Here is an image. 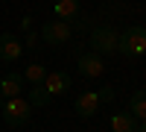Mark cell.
I'll use <instances>...</instances> for the list:
<instances>
[{"label": "cell", "instance_id": "1", "mask_svg": "<svg viewBox=\"0 0 146 132\" xmlns=\"http://www.w3.org/2000/svg\"><path fill=\"white\" fill-rule=\"evenodd\" d=\"M0 115H3L6 126H23L32 117V103L23 100V97H9L3 103V109H0Z\"/></svg>", "mask_w": 146, "mask_h": 132}, {"label": "cell", "instance_id": "2", "mask_svg": "<svg viewBox=\"0 0 146 132\" xmlns=\"http://www.w3.org/2000/svg\"><path fill=\"white\" fill-rule=\"evenodd\" d=\"M146 50V29L143 27H129L126 32L117 35V53L123 56H143Z\"/></svg>", "mask_w": 146, "mask_h": 132}, {"label": "cell", "instance_id": "3", "mask_svg": "<svg viewBox=\"0 0 146 132\" xmlns=\"http://www.w3.org/2000/svg\"><path fill=\"white\" fill-rule=\"evenodd\" d=\"M117 29L114 27H96L94 32H91V38H88V44H91V53H96V56H108V53H117Z\"/></svg>", "mask_w": 146, "mask_h": 132}, {"label": "cell", "instance_id": "4", "mask_svg": "<svg viewBox=\"0 0 146 132\" xmlns=\"http://www.w3.org/2000/svg\"><path fill=\"white\" fill-rule=\"evenodd\" d=\"M70 32H73V29H70L67 21H47L44 29H41V38H44L47 44H67Z\"/></svg>", "mask_w": 146, "mask_h": 132}, {"label": "cell", "instance_id": "5", "mask_svg": "<svg viewBox=\"0 0 146 132\" xmlns=\"http://www.w3.org/2000/svg\"><path fill=\"white\" fill-rule=\"evenodd\" d=\"M21 53H23V44L12 32L0 35V59H3V62H15V59H21Z\"/></svg>", "mask_w": 146, "mask_h": 132}, {"label": "cell", "instance_id": "6", "mask_svg": "<svg viewBox=\"0 0 146 132\" xmlns=\"http://www.w3.org/2000/svg\"><path fill=\"white\" fill-rule=\"evenodd\" d=\"M102 70H105L102 56H96V53H82L79 56V74L82 76H100Z\"/></svg>", "mask_w": 146, "mask_h": 132}, {"label": "cell", "instance_id": "7", "mask_svg": "<svg viewBox=\"0 0 146 132\" xmlns=\"http://www.w3.org/2000/svg\"><path fill=\"white\" fill-rule=\"evenodd\" d=\"M21 91H23V76H21V74H6V76H0V97H3V100L21 97Z\"/></svg>", "mask_w": 146, "mask_h": 132}, {"label": "cell", "instance_id": "8", "mask_svg": "<svg viewBox=\"0 0 146 132\" xmlns=\"http://www.w3.org/2000/svg\"><path fill=\"white\" fill-rule=\"evenodd\" d=\"M41 85L47 88V94H50V97H56V94H64V91L70 88V76L62 74V70H56V74H47V76H44Z\"/></svg>", "mask_w": 146, "mask_h": 132}, {"label": "cell", "instance_id": "9", "mask_svg": "<svg viewBox=\"0 0 146 132\" xmlns=\"http://www.w3.org/2000/svg\"><path fill=\"white\" fill-rule=\"evenodd\" d=\"M96 109H100V100H96V91H82L76 97V112L82 117H94Z\"/></svg>", "mask_w": 146, "mask_h": 132}, {"label": "cell", "instance_id": "10", "mask_svg": "<svg viewBox=\"0 0 146 132\" xmlns=\"http://www.w3.org/2000/svg\"><path fill=\"white\" fill-rule=\"evenodd\" d=\"M53 12H56L58 21H73V18H79L82 9H79V0H56Z\"/></svg>", "mask_w": 146, "mask_h": 132}, {"label": "cell", "instance_id": "11", "mask_svg": "<svg viewBox=\"0 0 146 132\" xmlns=\"http://www.w3.org/2000/svg\"><path fill=\"white\" fill-rule=\"evenodd\" d=\"M135 117H131L129 112H117L111 115V132H135Z\"/></svg>", "mask_w": 146, "mask_h": 132}, {"label": "cell", "instance_id": "12", "mask_svg": "<svg viewBox=\"0 0 146 132\" xmlns=\"http://www.w3.org/2000/svg\"><path fill=\"white\" fill-rule=\"evenodd\" d=\"M129 115L135 117V121H143L146 117V94L143 91H135L129 100Z\"/></svg>", "mask_w": 146, "mask_h": 132}, {"label": "cell", "instance_id": "13", "mask_svg": "<svg viewBox=\"0 0 146 132\" xmlns=\"http://www.w3.org/2000/svg\"><path fill=\"white\" fill-rule=\"evenodd\" d=\"M53 97L47 94V88L44 85H32V91H29V103H32V109H41V106H47Z\"/></svg>", "mask_w": 146, "mask_h": 132}, {"label": "cell", "instance_id": "14", "mask_svg": "<svg viewBox=\"0 0 146 132\" xmlns=\"http://www.w3.org/2000/svg\"><path fill=\"white\" fill-rule=\"evenodd\" d=\"M44 76H47V68H44V65H38V62L27 65V74H23V79H29L32 85H41V82H44Z\"/></svg>", "mask_w": 146, "mask_h": 132}, {"label": "cell", "instance_id": "15", "mask_svg": "<svg viewBox=\"0 0 146 132\" xmlns=\"http://www.w3.org/2000/svg\"><path fill=\"white\" fill-rule=\"evenodd\" d=\"M96 100H100V103H111V100H114V88H111V85L100 88V91H96Z\"/></svg>", "mask_w": 146, "mask_h": 132}, {"label": "cell", "instance_id": "16", "mask_svg": "<svg viewBox=\"0 0 146 132\" xmlns=\"http://www.w3.org/2000/svg\"><path fill=\"white\" fill-rule=\"evenodd\" d=\"M35 41H38V38H35V32H29V35H27V44H23V47H29V50H35V47H38Z\"/></svg>", "mask_w": 146, "mask_h": 132}, {"label": "cell", "instance_id": "17", "mask_svg": "<svg viewBox=\"0 0 146 132\" xmlns=\"http://www.w3.org/2000/svg\"><path fill=\"white\" fill-rule=\"evenodd\" d=\"M135 132H146V126H143V121H137V126H135Z\"/></svg>", "mask_w": 146, "mask_h": 132}, {"label": "cell", "instance_id": "18", "mask_svg": "<svg viewBox=\"0 0 146 132\" xmlns=\"http://www.w3.org/2000/svg\"><path fill=\"white\" fill-rule=\"evenodd\" d=\"M3 103H6V100H3V97H0V109H3Z\"/></svg>", "mask_w": 146, "mask_h": 132}]
</instances>
